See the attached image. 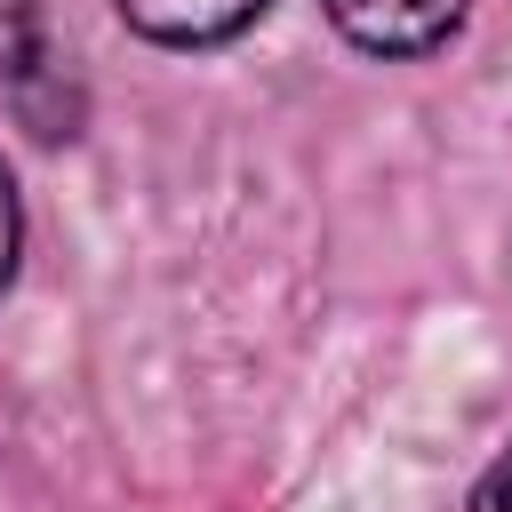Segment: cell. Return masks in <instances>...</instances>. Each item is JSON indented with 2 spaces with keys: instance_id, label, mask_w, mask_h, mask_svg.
I'll return each instance as SVG.
<instances>
[{
  "instance_id": "obj_1",
  "label": "cell",
  "mask_w": 512,
  "mask_h": 512,
  "mask_svg": "<svg viewBox=\"0 0 512 512\" xmlns=\"http://www.w3.org/2000/svg\"><path fill=\"white\" fill-rule=\"evenodd\" d=\"M360 56H432L456 40L464 0H320Z\"/></svg>"
},
{
  "instance_id": "obj_2",
  "label": "cell",
  "mask_w": 512,
  "mask_h": 512,
  "mask_svg": "<svg viewBox=\"0 0 512 512\" xmlns=\"http://www.w3.org/2000/svg\"><path fill=\"white\" fill-rule=\"evenodd\" d=\"M112 8H120V24L136 40H160V48H224L272 0H112Z\"/></svg>"
},
{
  "instance_id": "obj_3",
  "label": "cell",
  "mask_w": 512,
  "mask_h": 512,
  "mask_svg": "<svg viewBox=\"0 0 512 512\" xmlns=\"http://www.w3.org/2000/svg\"><path fill=\"white\" fill-rule=\"evenodd\" d=\"M48 64V16L40 0H0V88H32Z\"/></svg>"
},
{
  "instance_id": "obj_4",
  "label": "cell",
  "mask_w": 512,
  "mask_h": 512,
  "mask_svg": "<svg viewBox=\"0 0 512 512\" xmlns=\"http://www.w3.org/2000/svg\"><path fill=\"white\" fill-rule=\"evenodd\" d=\"M16 256H24V208H16V176H8V160H0V296H8V280H16Z\"/></svg>"
},
{
  "instance_id": "obj_5",
  "label": "cell",
  "mask_w": 512,
  "mask_h": 512,
  "mask_svg": "<svg viewBox=\"0 0 512 512\" xmlns=\"http://www.w3.org/2000/svg\"><path fill=\"white\" fill-rule=\"evenodd\" d=\"M472 512H512V448L480 472V488H472Z\"/></svg>"
}]
</instances>
